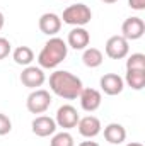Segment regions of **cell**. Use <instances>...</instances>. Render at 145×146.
<instances>
[{"label": "cell", "instance_id": "obj_12", "mask_svg": "<svg viewBox=\"0 0 145 146\" xmlns=\"http://www.w3.org/2000/svg\"><path fill=\"white\" fill-rule=\"evenodd\" d=\"M77 127H79L80 136L89 138V139H91V138H96V136L101 133V129H103L101 121H99L96 115H85V117H80L79 122H77Z\"/></svg>", "mask_w": 145, "mask_h": 146}, {"label": "cell", "instance_id": "obj_25", "mask_svg": "<svg viewBox=\"0 0 145 146\" xmlns=\"http://www.w3.org/2000/svg\"><path fill=\"white\" fill-rule=\"evenodd\" d=\"M3 24H5V17H3V14L0 12V31H2V27H3Z\"/></svg>", "mask_w": 145, "mask_h": 146}, {"label": "cell", "instance_id": "obj_23", "mask_svg": "<svg viewBox=\"0 0 145 146\" xmlns=\"http://www.w3.org/2000/svg\"><path fill=\"white\" fill-rule=\"evenodd\" d=\"M128 5L133 10H145V0H128Z\"/></svg>", "mask_w": 145, "mask_h": 146}, {"label": "cell", "instance_id": "obj_1", "mask_svg": "<svg viewBox=\"0 0 145 146\" xmlns=\"http://www.w3.org/2000/svg\"><path fill=\"white\" fill-rule=\"evenodd\" d=\"M50 88L55 95L65 100H73L80 95L84 85L77 75L67 72V70H56L50 75Z\"/></svg>", "mask_w": 145, "mask_h": 146}, {"label": "cell", "instance_id": "obj_10", "mask_svg": "<svg viewBox=\"0 0 145 146\" xmlns=\"http://www.w3.org/2000/svg\"><path fill=\"white\" fill-rule=\"evenodd\" d=\"M79 99H80V107L85 110V112L97 110L101 107V102H103V95L96 88H82Z\"/></svg>", "mask_w": 145, "mask_h": 146}, {"label": "cell", "instance_id": "obj_18", "mask_svg": "<svg viewBox=\"0 0 145 146\" xmlns=\"http://www.w3.org/2000/svg\"><path fill=\"white\" fill-rule=\"evenodd\" d=\"M125 82L133 90H142L145 87V72L144 70H126Z\"/></svg>", "mask_w": 145, "mask_h": 146}, {"label": "cell", "instance_id": "obj_14", "mask_svg": "<svg viewBox=\"0 0 145 146\" xmlns=\"http://www.w3.org/2000/svg\"><path fill=\"white\" fill-rule=\"evenodd\" d=\"M91 42V34L85 27H73L72 31L68 33L67 37V46H70L73 49L80 51V49H85Z\"/></svg>", "mask_w": 145, "mask_h": 146}, {"label": "cell", "instance_id": "obj_3", "mask_svg": "<svg viewBox=\"0 0 145 146\" xmlns=\"http://www.w3.org/2000/svg\"><path fill=\"white\" fill-rule=\"evenodd\" d=\"M65 24L73 26V27H84L85 24L91 22L92 19V12L85 3H73L68 5L63 10V15L60 17Z\"/></svg>", "mask_w": 145, "mask_h": 146}, {"label": "cell", "instance_id": "obj_19", "mask_svg": "<svg viewBox=\"0 0 145 146\" xmlns=\"http://www.w3.org/2000/svg\"><path fill=\"white\" fill-rule=\"evenodd\" d=\"M50 146H75L73 136L70 133H67V131L56 133V134H53V138L50 141Z\"/></svg>", "mask_w": 145, "mask_h": 146}, {"label": "cell", "instance_id": "obj_24", "mask_svg": "<svg viewBox=\"0 0 145 146\" xmlns=\"http://www.w3.org/2000/svg\"><path fill=\"white\" fill-rule=\"evenodd\" d=\"M79 146H99L96 141H82Z\"/></svg>", "mask_w": 145, "mask_h": 146}, {"label": "cell", "instance_id": "obj_4", "mask_svg": "<svg viewBox=\"0 0 145 146\" xmlns=\"http://www.w3.org/2000/svg\"><path fill=\"white\" fill-rule=\"evenodd\" d=\"M51 106V94L44 88H36L28 95L26 107L31 114H44Z\"/></svg>", "mask_w": 145, "mask_h": 146}, {"label": "cell", "instance_id": "obj_21", "mask_svg": "<svg viewBox=\"0 0 145 146\" xmlns=\"http://www.w3.org/2000/svg\"><path fill=\"white\" fill-rule=\"evenodd\" d=\"M12 131V121L9 119V115L0 112V136H5Z\"/></svg>", "mask_w": 145, "mask_h": 146}, {"label": "cell", "instance_id": "obj_26", "mask_svg": "<svg viewBox=\"0 0 145 146\" xmlns=\"http://www.w3.org/2000/svg\"><path fill=\"white\" fill-rule=\"evenodd\" d=\"M126 146H144V145H142V143H137V141H135V143H128Z\"/></svg>", "mask_w": 145, "mask_h": 146}, {"label": "cell", "instance_id": "obj_20", "mask_svg": "<svg viewBox=\"0 0 145 146\" xmlns=\"http://www.w3.org/2000/svg\"><path fill=\"white\" fill-rule=\"evenodd\" d=\"M126 70H144L145 72V54L133 53L126 60Z\"/></svg>", "mask_w": 145, "mask_h": 146}, {"label": "cell", "instance_id": "obj_9", "mask_svg": "<svg viewBox=\"0 0 145 146\" xmlns=\"http://www.w3.org/2000/svg\"><path fill=\"white\" fill-rule=\"evenodd\" d=\"M99 85H101V90L106 94V95H118L123 92L125 88V80L118 75V73H106L101 76L99 80Z\"/></svg>", "mask_w": 145, "mask_h": 146}, {"label": "cell", "instance_id": "obj_17", "mask_svg": "<svg viewBox=\"0 0 145 146\" xmlns=\"http://www.w3.org/2000/svg\"><path fill=\"white\" fill-rule=\"evenodd\" d=\"M12 58L17 65L21 66H29L33 61H34V51L29 48V46H19L14 49L12 53Z\"/></svg>", "mask_w": 145, "mask_h": 146}, {"label": "cell", "instance_id": "obj_8", "mask_svg": "<svg viewBox=\"0 0 145 146\" xmlns=\"http://www.w3.org/2000/svg\"><path fill=\"white\" fill-rule=\"evenodd\" d=\"M21 82H22V85L24 87H28V88H33V90H36L39 88L44 82H46V75L43 72V68H39V66H26L22 73H21Z\"/></svg>", "mask_w": 145, "mask_h": 146}, {"label": "cell", "instance_id": "obj_16", "mask_svg": "<svg viewBox=\"0 0 145 146\" xmlns=\"http://www.w3.org/2000/svg\"><path fill=\"white\" fill-rule=\"evenodd\" d=\"M82 61H84V65L87 68H97L104 61L103 51L97 49V48H85L84 49V54H82Z\"/></svg>", "mask_w": 145, "mask_h": 146}, {"label": "cell", "instance_id": "obj_5", "mask_svg": "<svg viewBox=\"0 0 145 146\" xmlns=\"http://www.w3.org/2000/svg\"><path fill=\"white\" fill-rule=\"evenodd\" d=\"M104 51L111 60H123L130 53V41H126L123 36H111L106 41Z\"/></svg>", "mask_w": 145, "mask_h": 146}, {"label": "cell", "instance_id": "obj_7", "mask_svg": "<svg viewBox=\"0 0 145 146\" xmlns=\"http://www.w3.org/2000/svg\"><path fill=\"white\" fill-rule=\"evenodd\" d=\"M145 34V22L140 17H128L121 24V36L126 41H137Z\"/></svg>", "mask_w": 145, "mask_h": 146}, {"label": "cell", "instance_id": "obj_15", "mask_svg": "<svg viewBox=\"0 0 145 146\" xmlns=\"http://www.w3.org/2000/svg\"><path fill=\"white\" fill-rule=\"evenodd\" d=\"M104 139L111 145H121L126 139V129L118 122H111L104 127Z\"/></svg>", "mask_w": 145, "mask_h": 146}, {"label": "cell", "instance_id": "obj_11", "mask_svg": "<svg viewBox=\"0 0 145 146\" xmlns=\"http://www.w3.org/2000/svg\"><path fill=\"white\" fill-rule=\"evenodd\" d=\"M38 26H39V31L43 34H46V36H56L60 33V29H62V19H60V15H56L53 12H46V14H43L39 17Z\"/></svg>", "mask_w": 145, "mask_h": 146}, {"label": "cell", "instance_id": "obj_22", "mask_svg": "<svg viewBox=\"0 0 145 146\" xmlns=\"http://www.w3.org/2000/svg\"><path fill=\"white\" fill-rule=\"evenodd\" d=\"M10 51H12L10 41L5 39V37H0V60H5V58L10 54Z\"/></svg>", "mask_w": 145, "mask_h": 146}, {"label": "cell", "instance_id": "obj_2", "mask_svg": "<svg viewBox=\"0 0 145 146\" xmlns=\"http://www.w3.org/2000/svg\"><path fill=\"white\" fill-rule=\"evenodd\" d=\"M67 53H68V46L62 37H56V36L50 37V41L44 42L43 49L38 54L39 68H48V70L56 68L67 58Z\"/></svg>", "mask_w": 145, "mask_h": 146}, {"label": "cell", "instance_id": "obj_6", "mask_svg": "<svg viewBox=\"0 0 145 146\" xmlns=\"http://www.w3.org/2000/svg\"><path fill=\"white\" fill-rule=\"evenodd\" d=\"M80 115L77 109L70 106V104H65L62 107H58L56 110V117H55V122L58 127H63V129H72V127H77V122H79Z\"/></svg>", "mask_w": 145, "mask_h": 146}, {"label": "cell", "instance_id": "obj_27", "mask_svg": "<svg viewBox=\"0 0 145 146\" xmlns=\"http://www.w3.org/2000/svg\"><path fill=\"white\" fill-rule=\"evenodd\" d=\"M101 2H104V3H116L118 0H101Z\"/></svg>", "mask_w": 145, "mask_h": 146}, {"label": "cell", "instance_id": "obj_13", "mask_svg": "<svg viewBox=\"0 0 145 146\" xmlns=\"http://www.w3.org/2000/svg\"><path fill=\"white\" fill-rule=\"evenodd\" d=\"M56 127H58V126H56L55 119L50 117V115H38L36 119L33 121V124H31L33 133H34L36 136H39V138H46V136L55 134Z\"/></svg>", "mask_w": 145, "mask_h": 146}]
</instances>
